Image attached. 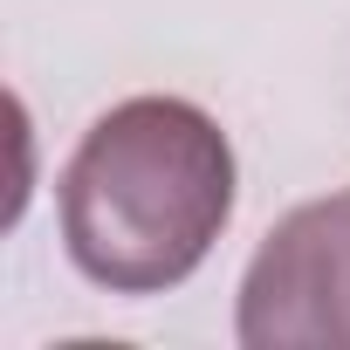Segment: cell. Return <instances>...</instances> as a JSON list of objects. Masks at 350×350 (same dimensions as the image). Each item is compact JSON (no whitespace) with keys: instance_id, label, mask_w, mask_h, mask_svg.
I'll list each match as a JSON object with an SVG mask.
<instances>
[{"instance_id":"cell-2","label":"cell","mask_w":350,"mask_h":350,"mask_svg":"<svg viewBox=\"0 0 350 350\" xmlns=\"http://www.w3.org/2000/svg\"><path fill=\"white\" fill-rule=\"evenodd\" d=\"M247 350H350V193L295 206L241 275Z\"/></svg>"},{"instance_id":"cell-1","label":"cell","mask_w":350,"mask_h":350,"mask_svg":"<svg viewBox=\"0 0 350 350\" xmlns=\"http://www.w3.org/2000/svg\"><path fill=\"white\" fill-rule=\"evenodd\" d=\"M234 220V144L186 96L103 110L62 165V247L110 295L179 288Z\"/></svg>"}]
</instances>
